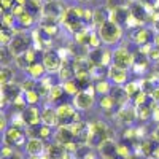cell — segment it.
I'll return each mask as SVG.
<instances>
[{"label":"cell","mask_w":159,"mask_h":159,"mask_svg":"<svg viewBox=\"0 0 159 159\" xmlns=\"http://www.w3.org/2000/svg\"><path fill=\"white\" fill-rule=\"evenodd\" d=\"M108 80L116 86H124L129 81V72H127V69L118 67V65L111 64L108 69Z\"/></svg>","instance_id":"ba28073f"},{"label":"cell","mask_w":159,"mask_h":159,"mask_svg":"<svg viewBox=\"0 0 159 159\" xmlns=\"http://www.w3.org/2000/svg\"><path fill=\"white\" fill-rule=\"evenodd\" d=\"M34 22H35V16L32 15V13H29L27 10H25L21 16H18V24L21 25V27H24V29L30 27Z\"/></svg>","instance_id":"d4e9b609"},{"label":"cell","mask_w":159,"mask_h":159,"mask_svg":"<svg viewBox=\"0 0 159 159\" xmlns=\"http://www.w3.org/2000/svg\"><path fill=\"white\" fill-rule=\"evenodd\" d=\"M65 8L62 7V3L59 0H45L43 2V8H42V15L43 18H52L61 21V16L64 15Z\"/></svg>","instance_id":"52a82bcc"},{"label":"cell","mask_w":159,"mask_h":159,"mask_svg":"<svg viewBox=\"0 0 159 159\" xmlns=\"http://www.w3.org/2000/svg\"><path fill=\"white\" fill-rule=\"evenodd\" d=\"M54 140L62 145H67L70 142H75V134L72 132L70 126H59L57 132L54 134Z\"/></svg>","instance_id":"4fadbf2b"},{"label":"cell","mask_w":159,"mask_h":159,"mask_svg":"<svg viewBox=\"0 0 159 159\" xmlns=\"http://www.w3.org/2000/svg\"><path fill=\"white\" fill-rule=\"evenodd\" d=\"M108 69L107 65H94L91 70V78L94 81H99V80H103V78H108Z\"/></svg>","instance_id":"d6986e66"},{"label":"cell","mask_w":159,"mask_h":159,"mask_svg":"<svg viewBox=\"0 0 159 159\" xmlns=\"http://www.w3.org/2000/svg\"><path fill=\"white\" fill-rule=\"evenodd\" d=\"M154 40L153 30L148 27H137L134 35H132V42H134L137 46H145V45H150Z\"/></svg>","instance_id":"8fae6325"},{"label":"cell","mask_w":159,"mask_h":159,"mask_svg":"<svg viewBox=\"0 0 159 159\" xmlns=\"http://www.w3.org/2000/svg\"><path fill=\"white\" fill-rule=\"evenodd\" d=\"M111 81L108 78H103V80H99V81L94 83V88H96V92L99 96H103V94H110L111 91Z\"/></svg>","instance_id":"44dd1931"},{"label":"cell","mask_w":159,"mask_h":159,"mask_svg":"<svg viewBox=\"0 0 159 159\" xmlns=\"http://www.w3.org/2000/svg\"><path fill=\"white\" fill-rule=\"evenodd\" d=\"M97 32L102 38V42L105 45H116L123 37V29L121 24H118L111 19H108L107 22H103L100 27H97Z\"/></svg>","instance_id":"6da1fadb"},{"label":"cell","mask_w":159,"mask_h":159,"mask_svg":"<svg viewBox=\"0 0 159 159\" xmlns=\"http://www.w3.org/2000/svg\"><path fill=\"white\" fill-rule=\"evenodd\" d=\"M113 64L118 65V67H123V69H132L135 64V56L134 52H130L127 48L124 46H119L113 51Z\"/></svg>","instance_id":"277c9868"},{"label":"cell","mask_w":159,"mask_h":159,"mask_svg":"<svg viewBox=\"0 0 159 159\" xmlns=\"http://www.w3.org/2000/svg\"><path fill=\"white\" fill-rule=\"evenodd\" d=\"M116 119L121 124H126V126H130L132 123L137 119V108L135 105H123L119 111L116 113Z\"/></svg>","instance_id":"9c48e42d"},{"label":"cell","mask_w":159,"mask_h":159,"mask_svg":"<svg viewBox=\"0 0 159 159\" xmlns=\"http://www.w3.org/2000/svg\"><path fill=\"white\" fill-rule=\"evenodd\" d=\"M27 132H24L21 127L18 126H10L5 132H3V142L5 145H10V147H21V145L27 143Z\"/></svg>","instance_id":"3957f363"},{"label":"cell","mask_w":159,"mask_h":159,"mask_svg":"<svg viewBox=\"0 0 159 159\" xmlns=\"http://www.w3.org/2000/svg\"><path fill=\"white\" fill-rule=\"evenodd\" d=\"M154 45H156V46H159V32L154 35Z\"/></svg>","instance_id":"f35d334b"},{"label":"cell","mask_w":159,"mask_h":159,"mask_svg":"<svg viewBox=\"0 0 159 159\" xmlns=\"http://www.w3.org/2000/svg\"><path fill=\"white\" fill-rule=\"evenodd\" d=\"M22 118H24V123L25 126H38L42 123V111L37 108V105H27L22 111Z\"/></svg>","instance_id":"30bf717a"},{"label":"cell","mask_w":159,"mask_h":159,"mask_svg":"<svg viewBox=\"0 0 159 159\" xmlns=\"http://www.w3.org/2000/svg\"><path fill=\"white\" fill-rule=\"evenodd\" d=\"M151 139L154 140V142H159V127L153 132V135H151Z\"/></svg>","instance_id":"d590c367"},{"label":"cell","mask_w":159,"mask_h":159,"mask_svg":"<svg viewBox=\"0 0 159 159\" xmlns=\"http://www.w3.org/2000/svg\"><path fill=\"white\" fill-rule=\"evenodd\" d=\"M15 64L18 65V69L21 70H27L30 62L27 61V57H25V54H19V56H15Z\"/></svg>","instance_id":"1f68e13d"},{"label":"cell","mask_w":159,"mask_h":159,"mask_svg":"<svg viewBox=\"0 0 159 159\" xmlns=\"http://www.w3.org/2000/svg\"><path fill=\"white\" fill-rule=\"evenodd\" d=\"M110 19V11L107 8H97L94 10V21H92V24L96 25V29L100 27V25L103 22H107Z\"/></svg>","instance_id":"ac0fdd59"},{"label":"cell","mask_w":159,"mask_h":159,"mask_svg":"<svg viewBox=\"0 0 159 159\" xmlns=\"http://www.w3.org/2000/svg\"><path fill=\"white\" fill-rule=\"evenodd\" d=\"M123 88H124V91H126V94H127L129 99H132L139 91H142V88H140V81H127Z\"/></svg>","instance_id":"83f0119b"},{"label":"cell","mask_w":159,"mask_h":159,"mask_svg":"<svg viewBox=\"0 0 159 159\" xmlns=\"http://www.w3.org/2000/svg\"><path fill=\"white\" fill-rule=\"evenodd\" d=\"M30 159H49V157H48V154L46 156L42 154V156H30Z\"/></svg>","instance_id":"8d00e7d4"},{"label":"cell","mask_w":159,"mask_h":159,"mask_svg":"<svg viewBox=\"0 0 159 159\" xmlns=\"http://www.w3.org/2000/svg\"><path fill=\"white\" fill-rule=\"evenodd\" d=\"M154 30H157V32H159V18H156V19H154Z\"/></svg>","instance_id":"74e56055"},{"label":"cell","mask_w":159,"mask_h":159,"mask_svg":"<svg viewBox=\"0 0 159 159\" xmlns=\"http://www.w3.org/2000/svg\"><path fill=\"white\" fill-rule=\"evenodd\" d=\"M137 108V119L140 121H148V119L153 116V110H151V105L150 103H145V105H139Z\"/></svg>","instance_id":"603a6c76"},{"label":"cell","mask_w":159,"mask_h":159,"mask_svg":"<svg viewBox=\"0 0 159 159\" xmlns=\"http://www.w3.org/2000/svg\"><path fill=\"white\" fill-rule=\"evenodd\" d=\"M25 73H27L30 78L38 80V78H42L46 73V67L43 65V62H34V64L29 65V69L25 70Z\"/></svg>","instance_id":"2e32d148"},{"label":"cell","mask_w":159,"mask_h":159,"mask_svg":"<svg viewBox=\"0 0 159 159\" xmlns=\"http://www.w3.org/2000/svg\"><path fill=\"white\" fill-rule=\"evenodd\" d=\"M15 80V70L10 65H2L0 69V83L2 84H7V83H11Z\"/></svg>","instance_id":"7402d4cb"},{"label":"cell","mask_w":159,"mask_h":159,"mask_svg":"<svg viewBox=\"0 0 159 159\" xmlns=\"http://www.w3.org/2000/svg\"><path fill=\"white\" fill-rule=\"evenodd\" d=\"M148 59L150 61H154V62H157L159 61V46H151V49H150V52H148Z\"/></svg>","instance_id":"836d02e7"},{"label":"cell","mask_w":159,"mask_h":159,"mask_svg":"<svg viewBox=\"0 0 159 159\" xmlns=\"http://www.w3.org/2000/svg\"><path fill=\"white\" fill-rule=\"evenodd\" d=\"M99 105H100L102 110L110 111L111 108H115V105H118V103L115 102V99L111 97V94H103V96H100V99H99Z\"/></svg>","instance_id":"484cf974"},{"label":"cell","mask_w":159,"mask_h":159,"mask_svg":"<svg viewBox=\"0 0 159 159\" xmlns=\"http://www.w3.org/2000/svg\"><path fill=\"white\" fill-rule=\"evenodd\" d=\"M34 46V38L24 32H18L13 37L11 43H10V49L13 52V56H19V54H24L27 49H30Z\"/></svg>","instance_id":"7a4b0ae2"},{"label":"cell","mask_w":159,"mask_h":159,"mask_svg":"<svg viewBox=\"0 0 159 159\" xmlns=\"http://www.w3.org/2000/svg\"><path fill=\"white\" fill-rule=\"evenodd\" d=\"M99 151L103 156H116V143L111 140V139H107V140H103L100 143V147H99Z\"/></svg>","instance_id":"e0dca14e"},{"label":"cell","mask_w":159,"mask_h":159,"mask_svg":"<svg viewBox=\"0 0 159 159\" xmlns=\"http://www.w3.org/2000/svg\"><path fill=\"white\" fill-rule=\"evenodd\" d=\"M24 148H25V153L29 156H42L46 151L45 140L38 139V137H29L27 143L24 145Z\"/></svg>","instance_id":"7c38bea8"},{"label":"cell","mask_w":159,"mask_h":159,"mask_svg":"<svg viewBox=\"0 0 159 159\" xmlns=\"http://www.w3.org/2000/svg\"><path fill=\"white\" fill-rule=\"evenodd\" d=\"M102 159H118V156H103Z\"/></svg>","instance_id":"ab89813d"},{"label":"cell","mask_w":159,"mask_h":159,"mask_svg":"<svg viewBox=\"0 0 159 159\" xmlns=\"http://www.w3.org/2000/svg\"><path fill=\"white\" fill-rule=\"evenodd\" d=\"M42 123H43V124H48V126H51V127L59 126V115H57V110L52 108V107H46V108L42 111Z\"/></svg>","instance_id":"9a60e30c"},{"label":"cell","mask_w":159,"mask_h":159,"mask_svg":"<svg viewBox=\"0 0 159 159\" xmlns=\"http://www.w3.org/2000/svg\"><path fill=\"white\" fill-rule=\"evenodd\" d=\"M116 156L121 159H129L130 156V147L126 143H116Z\"/></svg>","instance_id":"4dcf8cb0"},{"label":"cell","mask_w":159,"mask_h":159,"mask_svg":"<svg viewBox=\"0 0 159 159\" xmlns=\"http://www.w3.org/2000/svg\"><path fill=\"white\" fill-rule=\"evenodd\" d=\"M61 84H62V88H64V91H65V94H67V96H76L78 92L81 91L75 80H69V81H64Z\"/></svg>","instance_id":"4316f807"},{"label":"cell","mask_w":159,"mask_h":159,"mask_svg":"<svg viewBox=\"0 0 159 159\" xmlns=\"http://www.w3.org/2000/svg\"><path fill=\"white\" fill-rule=\"evenodd\" d=\"M154 143H153V139L151 140H142L140 142V145H139V151L143 154V156H147V157H151V154H153V151H154Z\"/></svg>","instance_id":"cb8c5ba5"},{"label":"cell","mask_w":159,"mask_h":159,"mask_svg":"<svg viewBox=\"0 0 159 159\" xmlns=\"http://www.w3.org/2000/svg\"><path fill=\"white\" fill-rule=\"evenodd\" d=\"M94 102H96V96L91 94L89 91H80L76 96H73V107L78 110V111H86V110H91L94 107Z\"/></svg>","instance_id":"8992f818"},{"label":"cell","mask_w":159,"mask_h":159,"mask_svg":"<svg viewBox=\"0 0 159 159\" xmlns=\"http://www.w3.org/2000/svg\"><path fill=\"white\" fill-rule=\"evenodd\" d=\"M25 100H27V105H37L40 102V99H42V96H40V92L37 89L34 91H27V92H22Z\"/></svg>","instance_id":"f546056e"},{"label":"cell","mask_w":159,"mask_h":159,"mask_svg":"<svg viewBox=\"0 0 159 159\" xmlns=\"http://www.w3.org/2000/svg\"><path fill=\"white\" fill-rule=\"evenodd\" d=\"M59 75V83L64 81H69V80H75V67H73V62L72 61H64L61 70L57 72Z\"/></svg>","instance_id":"5bb4252c"},{"label":"cell","mask_w":159,"mask_h":159,"mask_svg":"<svg viewBox=\"0 0 159 159\" xmlns=\"http://www.w3.org/2000/svg\"><path fill=\"white\" fill-rule=\"evenodd\" d=\"M124 2H126V0H107V7H108L110 10H113V8H116V7L124 5Z\"/></svg>","instance_id":"e575fe53"},{"label":"cell","mask_w":159,"mask_h":159,"mask_svg":"<svg viewBox=\"0 0 159 159\" xmlns=\"http://www.w3.org/2000/svg\"><path fill=\"white\" fill-rule=\"evenodd\" d=\"M151 159H153V157H151Z\"/></svg>","instance_id":"60d3db41"},{"label":"cell","mask_w":159,"mask_h":159,"mask_svg":"<svg viewBox=\"0 0 159 159\" xmlns=\"http://www.w3.org/2000/svg\"><path fill=\"white\" fill-rule=\"evenodd\" d=\"M64 94H65V91H64V88H62V84H54L51 88V91H49V94H48V102H51V103H56V102H59L62 97H64Z\"/></svg>","instance_id":"ffe728a7"},{"label":"cell","mask_w":159,"mask_h":159,"mask_svg":"<svg viewBox=\"0 0 159 159\" xmlns=\"http://www.w3.org/2000/svg\"><path fill=\"white\" fill-rule=\"evenodd\" d=\"M0 5H2V11H11L13 7L16 5V0H0Z\"/></svg>","instance_id":"d6a6232c"},{"label":"cell","mask_w":159,"mask_h":159,"mask_svg":"<svg viewBox=\"0 0 159 159\" xmlns=\"http://www.w3.org/2000/svg\"><path fill=\"white\" fill-rule=\"evenodd\" d=\"M42 62L46 67V72L48 73H57L62 67V57L59 56L57 49H46L43 54H42Z\"/></svg>","instance_id":"5b68a950"},{"label":"cell","mask_w":159,"mask_h":159,"mask_svg":"<svg viewBox=\"0 0 159 159\" xmlns=\"http://www.w3.org/2000/svg\"><path fill=\"white\" fill-rule=\"evenodd\" d=\"M148 100H151V96L148 94V92H145V91H139L137 94L132 97V103L135 105V107H139V105H145V103H148Z\"/></svg>","instance_id":"f1b7e54d"}]
</instances>
